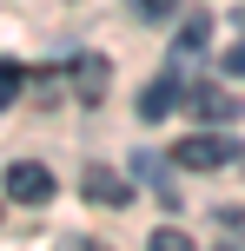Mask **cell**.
Segmentation results:
<instances>
[{"instance_id": "obj_1", "label": "cell", "mask_w": 245, "mask_h": 251, "mask_svg": "<svg viewBox=\"0 0 245 251\" xmlns=\"http://www.w3.org/2000/svg\"><path fill=\"white\" fill-rule=\"evenodd\" d=\"M232 139H179V152L172 159L186 165V172H219V165H232Z\"/></svg>"}, {"instance_id": "obj_2", "label": "cell", "mask_w": 245, "mask_h": 251, "mask_svg": "<svg viewBox=\"0 0 245 251\" xmlns=\"http://www.w3.org/2000/svg\"><path fill=\"white\" fill-rule=\"evenodd\" d=\"M7 192H13L20 205H47V199H53V172L33 165V159H20V165L7 172Z\"/></svg>"}, {"instance_id": "obj_3", "label": "cell", "mask_w": 245, "mask_h": 251, "mask_svg": "<svg viewBox=\"0 0 245 251\" xmlns=\"http://www.w3.org/2000/svg\"><path fill=\"white\" fill-rule=\"evenodd\" d=\"M73 93H80L86 106L106 100V60H100V53H80V60H73Z\"/></svg>"}, {"instance_id": "obj_4", "label": "cell", "mask_w": 245, "mask_h": 251, "mask_svg": "<svg viewBox=\"0 0 245 251\" xmlns=\"http://www.w3.org/2000/svg\"><path fill=\"white\" fill-rule=\"evenodd\" d=\"M86 199H93V205H126L133 192H126V178H119V172H106V165H86Z\"/></svg>"}, {"instance_id": "obj_5", "label": "cell", "mask_w": 245, "mask_h": 251, "mask_svg": "<svg viewBox=\"0 0 245 251\" xmlns=\"http://www.w3.org/2000/svg\"><path fill=\"white\" fill-rule=\"evenodd\" d=\"M192 113H199V119H219V126H232V119H239V100H232V93H212V86H199V93H192Z\"/></svg>"}, {"instance_id": "obj_6", "label": "cell", "mask_w": 245, "mask_h": 251, "mask_svg": "<svg viewBox=\"0 0 245 251\" xmlns=\"http://www.w3.org/2000/svg\"><path fill=\"white\" fill-rule=\"evenodd\" d=\"M172 100H179V93H172V79H153V86L139 93V119H166Z\"/></svg>"}, {"instance_id": "obj_7", "label": "cell", "mask_w": 245, "mask_h": 251, "mask_svg": "<svg viewBox=\"0 0 245 251\" xmlns=\"http://www.w3.org/2000/svg\"><path fill=\"white\" fill-rule=\"evenodd\" d=\"M20 66H13V60H0V106H13V100H20Z\"/></svg>"}, {"instance_id": "obj_8", "label": "cell", "mask_w": 245, "mask_h": 251, "mask_svg": "<svg viewBox=\"0 0 245 251\" xmlns=\"http://www.w3.org/2000/svg\"><path fill=\"white\" fill-rule=\"evenodd\" d=\"M212 225L232 231V238H245V205H219V212H212Z\"/></svg>"}, {"instance_id": "obj_9", "label": "cell", "mask_w": 245, "mask_h": 251, "mask_svg": "<svg viewBox=\"0 0 245 251\" xmlns=\"http://www.w3.org/2000/svg\"><path fill=\"white\" fill-rule=\"evenodd\" d=\"M153 245H159V251H192V238H186L179 225H166V231H153Z\"/></svg>"}, {"instance_id": "obj_10", "label": "cell", "mask_w": 245, "mask_h": 251, "mask_svg": "<svg viewBox=\"0 0 245 251\" xmlns=\"http://www.w3.org/2000/svg\"><path fill=\"white\" fill-rule=\"evenodd\" d=\"M172 7H179V0H133V13H139V20H166Z\"/></svg>"}, {"instance_id": "obj_11", "label": "cell", "mask_w": 245, "mask_h": 251, "mask_svg": "<svg viewBox=\"0 0 245 251\" xmlns=\"http://www.w3.org/2000/svg\"><path fill=\"white\" fill-rule=\"evenodd\" d=\"M206 33H212V20H186V33H179V40H186V47H206Z\"/></svg>"}, {"instance_id": "obj_12", "label": "cell", "mask_w": 245, "mask_h": 251, "mask_svg": "<svg viewBox=\"0 0 245 251\" xmlns=\"http://www.w3.org/2000/svg\"><path fill=\"white\" fill-rule=\"evenodd\" d=\"M225 73H239V79H245V40H239L232 53H225Z\"/></svg>"}]
</instances>
